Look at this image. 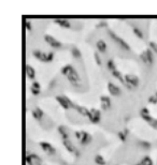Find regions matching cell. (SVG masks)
<instances>
[{"instance_id": "cell-25", "label": "cell", "mask_w": 157, "mask_h": 165, "mask_svg": "<svg viewBox=\"0 0 157 165\" xmlns=\"http://www.w3.org/2000/svg\"><path fill=\"white\" fill-rule=\"evenodd\" d=\"M71 54H72L73 58H75V59H80L81 57H82L81 50L77 48V47H72V49H71Z\"/></svg>"}, {"instance_id": "cell-36", "label": "cell", "mask_w": 157, "mask_h": 165, "mask_svg": "<svg viewBox=\"0 0 157 165\" xmlns=\"http://www.w3.org/2000/svg\"><path fill=\"white\" fill-rule=\"evenodd\" d=\"M140 58H141L142 61H143L144 63L147 64V60H146V57H145V55H144V52H142L141 55H140Z\"/></svg>"}, {"instance_id": "cell-5", "label": "cell", "mask_w": 157, "mask_h": 165, "mask_svg": "<svg viewBox=\"0 0 157 165\" xmlns=\"http://www.w3.org/2000/svg\"><path fill=\"white\" fill-rule=\"evenodd\" d=\"M44 41L50 45L51 47H53V48L59 49L62 47V43L58 41L57 39H55L54 37L50 35V34H45V35H44Z\"/></svg>"}, {"instance_id": "cell-20", "label": "cell", "mask_w": 157, "mask_h": 165, "mask_svg": "<svg viewBox=\"0 0 157 165\" xmlns=\"http://www.w3.org/2000/svg\"><path fill=\"white\" fill-rule=\"evenodd\" d=\"M74 70L75 69L73 68L72 64H66L65 67H62V69H61V74L64 75V76H66V77H68Z\"/></svg>"}, {"instance_id": "cell-22", "label": "cell", "mask_w": 157, "mask_h": 165, "mask_svg": "<svg viewBox=\"0 0 157 165\" xmlns=\"http://www.w3.org/2000/svg\"><path fill=\"white\" fill-rule=\"evenodd\" d=\"M55 24H57L61 28H65V29H69L71 28V24H70L69 20H67V19H55L54 20Z\"/></svg>"}, {"instance_id": "cell-33", "label": "cell", "mask_w": 157, "mask_h": 165, "mask_svg": "<svg viewBox=\"0 0 157 165\" xmlns=\"http://www.w3.org/2000/svg\"><path fill=\"white\" fill-rule=\"evenodd\" d=\"M54 57H55V54L53 52H47V62H52L54 60Z\"/></svg>"}, {"instance_id": "cell-29", "label": "cell", "mask_w": 157, "mask_h": 165, "mask_svg": "<svg viewBox=\"0 0 157 165\" xmlns=\"http://www.w3.org/2000/svg\"><path fill=\"white\" fill-rule=\"evenodd\" d=\"M127 135H128V130H127V129H125L124 131L119 132V137L121 138V140H122V142H125V140H126Z\"/></svg>"}, {"instance_id": "cell-2", "label": "cell", "mask_w": 157, "mask_h": 165, "mask_svg": "<svg viewBox=\"0 0 157 165\" xmlns=\"http://www.w3.org/2000/svg\"><path fill=\"white\" fill-rule=\"evenodd\" d=\"M125 86L127 87V89L131 90L132 88H136V87L139 86V77L138 76H136V75H132V74H126L125 76Z\"/></svg>"}, {"instance_id": "cell-15", "label": "cell", "mask_w": 157, "mask_h": 165, "mask_svg": "<svg viewBox=\"0 0 157 165\" xmlns=\"http://www.w3.org/2000/svg\"><path fill=\"white\" fill-rule=\"evenodd\" d=\"M92 140H93L92 135L89 134V133H87V132L82 131V138H81V140H80L81 145L86 146V145H88V144L92 142Z\"/></svg>"}, {"instance_id": "cell-30", "label": "cell", "mask_w": 157, "mask_h": 165, "mask_svg": "<svg viewBox=\"0 0 157 165\" xmlns=\"http://www.w3.org/2000/svg\"><path fill=\"white\" fill-rule=\"evenodd\" d=\"M139 145L141 146L142 149H149L151 148V144L149 142H144V140H140Z\"/></svg>"}, {"instance_id": "cell-14", "label": "cell", "mask_w": 157, "mask_h": 165, "mask_svg": "<svg viewBox=\"0 0 157 165\" xmlns=\"http://www.w3.org/2000/svg\"><path fill=\"white\" fill-rule=\"evenodd\" d=\"M90 112H92V117H90V121L93 123H98L101 119V114H100V110L96 108H92L90 109Z\"/></svg>"}, {"instance_id": "cell-17", "label": "cell", "mask_w": 157, "mask_h": 165, "mask_svg": "<svg viewBox=\"0 0 157 165\" xmlns=\"http://www.w3.org/2000/svg\"><path fill=\"white\" fill-rule=\"evenodd\" d=\"M57 130H58L59 135L61 136V138H62V140L69 139V131L67 130V127H66L65 125H59V127H57Z\"/></svg>"}, {"instance_id": "cell-24", "label": "cell", "mask_w": 157, "mask_h": 165, "mask_svg": "<svg viewBox=\"0 0 157 165\" xmlns=\"http://www.w3.org/2000/svg\"><path fill=\"white\" fill-rule=\"evenodd\" d=\"M94 161L97 165H106V160L104 159V157L101 154H97L94 158Z\"/></svg>"}, {"instance_id": "cell-3", "label": "cell", "mask_w": 157, "mask_h": 165, "mask_svg": "<svg viewBox=\"0 0 157 165\" xmlns=\"http://www.w3.org/2000/svg\"><path fill=\"white\" fill-rule=\"evenodd\" d=\"M56 101L60 104V106L62 107L64 109H70V108H73L74 107V103L71 102L70 99L66 97V95H57L56 97Z\"/></svg>"}, {"instance_id": "cell-39", "label": "cell", "mask_w": 157, "mask_h": 165, "mask_svg": "<svg viewBox=\"0 0 157 165\" xmlns=\"http://www.w3.org/2000/svg\"><path fill=\"white\" fill-rule=\"evenodd\" d=\"M151 127H154L155 130H157V119H155V121H154V122H153V124H152Z\"/></svg>"}, {"instance_id": "cell-35", "label": "cell", "mask_w": 157, "mask_h": 165, "mask_svg": "<svg viewBox=\"0 0 157 165\" xmlns=\"http://www.w3.org/2000/svg\"><path fill=\"white\" fill-rule=\"evenodd\" d=\"M149 103H153V104H156V103H157V97H156V95H152V97H149Z\"/></svg>"}, {"instance_id": "cell-10", "label": "cell", "mask_w": 157, "mask_h": 165, "mask_svg": "<svg viewBox=\"0 0 157 165\" xmlns=\"http://www.w3.org/2000/svg\"><path fill=\"white\" fill-rule=\"evenodd\" d=\"M100 102H101V109H104V110H108L112 107V101L110 97H108V95H101Z\"/></svg>"}, {"instance_id": "cell-23", "label": "cell", "mask_w": 157, "mask_h": 165, "mask_svg": "<svg viewBox=\"0 0 157 165\" xmlns=\"http://www.w3.org/2000/svg\"><path fill=\"white\" fill-rule=\"evenodd\" d=\"M144 52V55L146 57V60H147V64L149 65H153L154 64V52L151 50V49H146Z\"/></svg>"}, {"instance_id": "cell-7", "label": "cell", "mask_w": 157, "mask_h": 165, "mask_svg": "<svg viewBox=\"0 0 157 165\" xmlns=\"http://www.w3.org/2000/svg\"><path fill=\"white\" fill-rule=\"evenodd\" d=\"M108 90L112 97H119L122 94V90L119 86H116L114 82H108Z\"/></svg>"}, {"instance_id": "cell-1", "label": "cell", "mask_w": 157, "mask_h": 165, "mask_svg": "<svg viewBox=\"0 0 157 165\" xmlns=\"http://www.w3.org/2000/svg\"><path fill=\"white\" fill-rule=\"evenodd\" d=\"M108 34H109L110 39H111V40H113V41L117 44V46H119V47H121V48H123V49H125V50H130V46L128 45V43H127L126 41H124L121 37H119L117 34L115 33L114 31H112V30H108Z\"/></svg>"}, {"instance_id": "cell-37", "label": "cell", "mask_w": 157, "mask_h": 165, "mask_svg": "<svg viewBox=\"0 0 157 165\" xmlns=\"http://www.w3.org/2000/svg\"><path fill=\"white\" fill-rule=\"evenodd\" d=\"M25 27L27 28V30H29V31L31 30V24L29 20H26V22H25Z\"/></svg>"}, {"instance_id": "cell-26", "label": "cell", "mask_w": 157, "mask_h": 165, "mask_svg": "<svg viewBox=\"0 0 157 165\" xmlns=\"http://www.w3.org/2000/svg\"><path fill=\"white\" fill-rule=\"evenodd\" d=\"M142 165H153V160L149 157V155H145V157H143L141 159V161H140Z\"/></svg>"}, {"instance_id": "cell-4", "label": "cell", "mask_w": 157, "mask_h": 165, "mask_svg": "<svg viewBox=\"0 0 157 165\" xmlns=\"http://www.w3.org/2000/svg\"><path fill=\"white\" fill-rule=\"evenodd\" d=\"M25 161L28 165H43L42 164V159L39 157L38 154L36 153H28L26 155Z\"/></svg>"}, {"instance_id": "cell-16", "label": "cell", "mask_w": 157, "mask_h": 165, "mask_svg": "<svg viewBox=\"0 0 157 165\" xmlns=\"http://www.w3.org/2000/svg\"><path fill=\"white\" fill-rule=\"evenodd\" d=\"M96 47H97V49H98V52H99L100 54H106V52H107L108 45H107V43H106V41L102 40V39L97 41Z\"/></svg>"}, {"instance_id": "cell-11", "label": "cell", "mask_w": 157, "mask_h": 165, "mask_svg": "<svg viewBox=\"0 0 157 165\" xmlns=\"http://www.w3.org/2000/svg\"><path fill=\"white\" fill-rule=\"evenodd\" d=\"M140 115H141L142 118H143V119L145 120V121H146V122H147V123L149 124V125H152V124H153V122H154V121H155V119H154L153 117H152V116H151V115H149V109L145 108V107L141 109V112H140Z\"/></svg>"}, {"instance_id": "cell-41", "label": "cell", "mask_w": 157, "mask_h": 165, "mask_svg": "<svg viewBox=\"0 0 157 165\" xmlns=\"http://www.w3.org/2000/svg\"><path fill=\"white\" fill-rule=\"evenodd\" d=\"M155 95H156V97H157V92H156V93H155Z\"/></svg>"}, {"instance_id": "cell-38", "label": "cell", "mask_w": 157, "mask_h": 165, "mask_svg": "<svg viewBox=\"0 0 157 165\" xmlns=\"http://www.w3.org/2000/svg\"><path fill=\"white\" fill-rule=\"evenodd\" d=\"M75 137H77L79 140H81V138H82V131H79V132H75Z\"/></svg>"}, {"instance_id": "cell-32", "label": "cell", "mask_w": 157, "mask_h": 165, "mask_svg": "<svg viewBox=\"0 0 157 165\" xmlns=\"http://www.w3.org/2000/svg\"><path fill=\"white\" fill-rule=\"evenodd\" d=\"M149 49H151L154 54H157V43H155V42H149Z\"/></svg>"}, {"instance_id": "cell-8", "label": "cell", "mask_w": 157, "mask_h": 165, "mask_svg": "<svg viewBox=\"0 0 157 165\" xmlns=\"http://www.w3.org/2000/svg\"><path fill=\"white\" fill-rule=\"evenodd\" d=\"M40 147H41V149H42L45 153L49 154V155H54V154L56 153V149L51 145L50 142H40Z\"/></svg>"}, {"instance_id": "cell-6", "label": "cell", "mask_w": 157, "mask_h": 165, "mask_svg": "<svg viewBox=\"0 0 157 165\" xmlns=\"http://www.w3.org/2000/svg\"><path fill=\"white\" fill-rule=\"evenodd\" d=\"M68 78V82L74 87H80V82H81V78H80V75L79 73L77 72V70H74V71L71 73V74L67 77Z\"/></svg>"}, {"instance_id": "cell-12", "label": "cell", "mask_w": 157, "mask_h": 165, "mask_svg": "<svg viewBox=\"0 0 157 165\" xmlns=\"http://www.w3.org/2000/svg\"><path fill=\"white\" fill-rule=\"evenodd\" d=\"M25 72H26L27 77H28L29 79H31L32 82H35V79H36L35 68H32L30 64H26V65H25Z\"/></svg>"}, {"instance_id": "cell-13", "label": "cell", "mask_w": 157, "mask_h": 165, "mask_svg": "<svg viewBox=\"0 0 157 165\" xmlns=\"http://www.w3.org/2000/svg\"><path fill=\"white\" fill-rule=\"evenodd\" d=\"M32 55L38 60L47 63V52H42L41 50H34V52H32Z\"/></svg>"}, {"instance_id": "cell-21", "label": "cell", "mask_w": 157, "mask_h": 165, "mask_svg": "<svg viewBox=\"0 0 157 165\" xmlns=\"http://www.w3.org/2000/svg\"><path fill=\"white\" fill-rule=\"evenodd\" d=\"M31 114H32V117L38 121H41V119L43 118V110L41 108H39V107H36V108L32 109Z\"/></svg>"}, {"instance_id": "cell-27", "label": "cell", "mask_w": 157, "mask_h": 165, "mask_svg": "<svg viewBox=\"0 0 157 165\" xmlns=\"http://www.w3.org/2000/svg\"><path fill=\"white\" fill-rule=\"evenodd\" d=\"M107 65H108V69H109V71L110 72H113V71H115V70H117V69H116V65H115L114 60L109 59L107 62Z\"/></svg>"}, {"instance_id": "cell-34", "label": "cell", "mask_w": 157, "mask_h": 165, "mask_svg": "<svg viewBox=\"0 0 157 165\" xmlns=\"http://www.w3.org/2000/svg\"><path fill=\"white\" fill-rule=\"evenodd\" d=\"M108 24L107 22H100L98 25H97V28H107Z\"/></svg>"}, {"instance_id": "cell-31", "label": "cell", "mask_w": 157, "mask_h": 165, "mask_svg": "<svg viewBox=\"0 0 157 165\" xmlns=\"http://www.w3.org/2000/svg\"><path fill=\"white\" fill-rule=\"evenodd\" d=\"M94 58H95V61H96V63L98 64V65H101V64H102L101 57L99 56V54H98V52H95V54H94Z\"/></svg>"}, {"instance_id": "cell-28", "label": "cell", "mask_w": 157, "mask_h": 165, "mask_svg": "<svg viewBox=\"0 0 157 165\" xmlns=\"http://www.w3.org/2000/svg\"><path fill=\"white\" fill-rule=\"evenodd\" d=\"M132 30H134V33L136 34V37H138L139 39H143V32H142V30L139 27L134 26Z\"/></svg>"}, {"instance_id": "cell-18", "label": "cell", "mask_w": 157, "mask_h": 165, "mask_svg": "<svg viewBox=\"0 0 157 165\" xmlns=\"http://www.w3.org/2000/svg\"><path fill=\"white\" fill-rule=\"evenodd\" d=\"M30 90H31V93L34 94V95H39V94H40V91H41V85L39 84V82L35 80V82H32V84H31Z\"/></svg>"}, {"instance_id": "cell-9", "label": "cell", "mask_w": 157, "mask_h": 165, "mask_svg": "<svg viewBox=\"0 0 157 165\" xmlns=\"http://www.w3.org/2000/svg\"><path fill=\"white\" fill-rule=\"evenodd\" d=\"M73 108L75 109L81 116L87 117L88 119H90V117H92L90 109H87L86 107H84V106H81V105H77V104H74V107H73Z\"/></svg>"}, {"instance_id": "cell-19", "label": "cell", "mask_w": 157, "mask_h": 165, "mask_svg": "<svg viewBox=\"0 0 157 165\" xmlns=\"http://www.w3.org/2000/svg\"><path fill=\"white\" fill-rule=\"evenodd\" d=\"M62 144H64V146H65V148L69 152H71V153H75L77 152V149H75V147H74V145L72 144V142L70 140V139H66V140H62Z\"/></svg>"}, {"instance_id": "cell-40", "label": "cell", "mask_w": 157, "mask_h": 165, "mask_svg": "<svg viewBox=\"0 0 157 165\" xmlns=\"http://www.w3.org/2000/svg\"><path fill=\"white\" fill-rule=\"evenodd\" d=\"M134 165H142V164L140 163V162H139V163H137V164H134Z\"/></svg>"}]
</instances>
